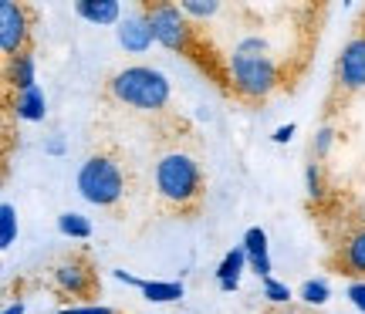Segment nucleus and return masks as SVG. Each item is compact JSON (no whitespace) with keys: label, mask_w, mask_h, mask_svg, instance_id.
I'll use <instances>...</instances> for the list:
<instances>
[{"label":"nucleus","mask_w":365,"mask_h":314,"mask_svg":"<svg viewBox=\"0 0 365 314\" xmlns=\"http://www.w3.org/2000/svg\"><path fill=\"white\" fill-rule=\"evenodd\" d=\"M244 250H247L254 274L267 281L271 277V257H267V234H264L261 226H250L247 234H244Z\"/></svg>","instance_id":"obj_10"},{"label":"nucleus","mask_w":365,"mask_h":314,"mask_svg":"<svg viewBox=\"0 0 365 314\" xmlns=\"http://www.w3.org/2000/svg\"><path fill=\"white\" fill-rule=\"evenodd\" d=\"M349 298H352V304L365 314V284H352V288H349Z\"/></svg>","instance_id":"obj_25"},{"label":"nucleus","mask_w":365,"mask_h":314,"mask_svg":"<svg viewBox=\"0 0 365 314\" xmlns=\"http://www.w3.org/2000/svg\"><path fill=\"white\" fill-rule=\"evenodd\" d=\"M180 7L186 17H213V14L220 11V4H213V0H207V4H200V0H182Z\"/></svg>","instance_id":"obj_21"},{"label":"nucleus","mask_w":365,"mask_h":314,"mask_svg":"<svg viewBox=\"0 0 365 314\" xmlns=\"http://www.w3.org/2000/svg\"><path fill=\"white\" fill-rule=\"evenodd\" d=\"M78 193L95 206H115L125 197V172L122 162L108 152H95L81 162L78 169Z\"/></svg>","instance_id":"obj_4"},{"label":"nucleus","mask_w":365,"mask_h":314,"mask_svg":"<svg viewBox=\"0 0 365 314\" xmlns=\"http://www.w3.org/2000/svg\"><path fill=\"white\" fill-rule=\"evenodd\" d=\"M153 41H156V34H153V24H149L145 7L125 14V21H118V44H122L125 51L145 54L153 48Z\"/></svg>","instance_id":"obj_9"},{"label":"nucleus","mask_w":365,"mask_h":314,"mask_svg":"<svg viewBox=\"0 0 365 314\" xmlns=\"http://www.w3.org/2000/svg\"><path fill=\"white\" fill-rule=\"evenodd\" d=\"M156 193L170 206H190L203 193V172L190 152H166L156 162Z\"/></svg>","instance_id":"obj_3"},{"label":"nucleus","mask_w":365,"mask_h":314,"mask_svg":"<svg viewBox=\"0 0 365 314\" xmlns=\"http://www.w3.org/2000/svg\"><path fill=\"white\" fill-rule=\"evenodd\" d=\"M75 11H78L85 21H91V24H118L122 7H118L115 0H78Z\"/></svg>","instance_id":"obj_13"},{"label":"nucleus","mask_w":365,"mask_h":314,"mask_svg":"<svg viewBox=\"0 0 365 314\" xmlns=\"http://www.w3.org/2000/svg\"><path fill=\"white\" fill-rule=\"evenodd\" d=\"M230 78H234L237 95H244L250 102L267 98L281 85V68L261 34H247L237 41L234 54H230Z\"/></svg>","instance_id":"obj_1"},{"label":"nucleus","mask_w":365,"mask_h":314,"mask_svg":"<svg viewBox=\"0 0 365 314\" xmlns=\"http://www.w3.org/2000/svg\"><path fill=\"white\" fill-rule=\"evenodd\" d=\"M7 85L17 88V95L27 92V88H38V85H34V54L31 51L17 54V58L7 61Z\"/></svg>","instance_id":"obj_12"},{"label":"nucleus","mask_w":365,"mask_h":314,"mask_svg":"<svg viewBox=\"0 0 365 314\" xmlns=\"http://www.w3.org/2000/svg\"><path fill=\"white\" fill-rule=\"evenodd\" d=\"M17 240V209L14 203H0V247L7 250Z\"/></svg>","instance_id":"obj_18"},{"label":"nucleus","mask_w":365,"mask_h":314,"mask_svg":"<svg viewBox=\"0 0 365 314\" xmlns=\"http://www.w3.org/2000/svg\"><path fill=\"white\" fill-rule=\"evenodd\" d=\"M108 95L132 112H163L170 105V78L149 65H129L108 78Z\"/></svg>","instance_id":"obj_2"},{"label":"nucleus","mask_w":365,"mask_h":314,"mask_svg":"<svg viewBox=\"0 0 365 314\" xmlns=\"http://www.w3.org/2000/svg\"><path fill=\"white\" fill-rule=\"evenodd\" d=\"M301 301L304 304H325L328 301V284L325 281H304V288H301Z\"/></svg>","instance_id":"obj_19"},{"label":"nucleus","mask_w":365,"mask_h":314,"mask_svg":"<svg viewBox=\"0 0 365 314\" xmlns=\"http://www.w3.org/2000/svg\"><path fill=\"white\" fill-rule=\"evenodd\" d=\"M291 135H294V125L287 122V125H281V129L274 132V142H291Z\"/></svg>","instance_id":"obj_26"},{"label":"nucleus","mask_w":365,"mask_h":314,"mask_svg":"<svg viewBox=\"0 0 365 314\" xmlns=\"http://www.w3.org/2000/svg\"><path fill=\"white\" fill-rule=\"evenodd\" d=\"M264 298L271 304H287L291 301V288L281 284V281H274V277H267V281H264Z\"/></svg>","instance_id":"obj_20"},{"label":"nucleus","mask_w":365,"mask_h":314,"mask_svg":"<svg viewBox=\"0 0 365 314\" xmlns=\"http://www.w3.org/2000/svg\"><path fill=\"white\" fill-rule=\"evenodd\" d=\"M44 149H48L51 156H61V152H65V142H61V139H51V142L44 145Z\"/></svg>","instance_id":"obj_27"},{"label":"nucleus","mask_w":365,"mask_h":314,"mask_svg":"<svg viewBox=\"0 0 365 314\" xmlns=\"http://www.w3.org/2000/svg\"><path fill=\"white\" fill-rule=\"evenodd\" d=\"M335 81L341 92H362L365 88V27L349 38L341 48L339 65H335Z\"/></svg>","instance_id":"obj_7"},{"label":"nucleus","mask_w":365,"mask_h":314,"mask_svg":"<svg viewBox=\"0 0 365 314\" xmlns=\"http://www.w3.org/2000/svg\"><path fill=\"white\" fill-rule=\"evenodd\" d=\"M341 271L352 277H365V226L345 236L341 244Z\"/></svg>","instance_id":"obj_11"},{"label":"nucleus","mask_w":365,"mask_h":314,"mask_svg":"<svg viewBox=\"0 0 365 314\" xmlns=\"http://www.w3.org/2000/svg\"><path fill=\"white\" fill-rule=\"evenodd\" d=\"M54 288L61 294H71V298H88L95 291V271H91L88 261L81 257H68L54 267Z\"/></svg>","instance_id":"obj_8"},{"label":"nucleus","mask_w":365,"mask_h":314,"mask_svg":"<svg viewBox=\"0 0 365 314\" xmlns=\"http://www.w3.org/2000/svg\"><path fill=\"white\" fill-rule=\"evenodd\" d=\"M27 38H31V11L24 4L4 0L0 4V51L7 54V61L27 51Z\"/></svg>","instance_id":"obj_6"},{"label":"nucleus","mask_w":365,"mask_h":314,"mask_svg":"<svg viewBox=\"0 0 365 314\" xmlns=\"http://www.w3.org/2000/svg\"><path fill=\"white\" fill-rule=\"evenodd\" d=\"M287 314H291V311H287Z\"/></svg>","instance_id":"obj_29"},{"label":"nucleus","mask_w":365,"mask_h":314,"mask_svg":"<svg viewBox=\"0 0 365 314\" xmlns=\"http://www.w3.org/2000/svg\"><path fill=\"white\" fill-rule=\"evenodd\" d=\"M145 14H149L153 34H156V41L166 48V51L190 54L193 24H190V17L182 14L180 4H145Z\"/></svg>","instance_id":"obj_5"},{"label":"nucleus","mask_w":365,"mask_h":314,"mask_svg":"<svg viewBox=\"0 0 365 314\" xmlns=\"http://www.w3.org/2000/svg\"><path fill=\"white\" fill-rule=\"evenodd\" d=\"M14 112H17V118H24V122H41L44 112H48L41 88H27V92L17 95V98H14Z\"/></svg>","instance_id":"obj_15"},{"label":"nucleus","mask_w":365,"mask_h":314,"mask_svg":"<svg viewBox=\"0 0 365 314\" xmlns=\"http://www.w3.org/2000/svg\"><path fill=\"white\" fill-rule=\"evenodd\" d=\"M139 291H143L149 301H180L182 298V284L176 281H139Z\"/></svg>","instance_id":"obj_16"},{"label":"nucleus","mask_w":365,"mask_h":314,"mask_svg":"<svg viewBox=\"0 0 365 314\" xmlns=\"http://www.w3.org/2000/svg\"><path fill=\"white\" fill-rule=\"evenodd\" d=\"M331 135H335L331 129H322V132H318V142H314V156H318V159L328 152V145H331Z\"/></svg>","instance_id":"obj_23"},{"label":"nucleus","mask_w":365,"mask_h":314,"mask_svg":"<svg viewBox=\"0 0 365 314\" xmlns=\"http://www.w3.org/2000/svg\"><path fill=\"white\" fill-rule=\"evenodd\" d=\"M58 230L71 240H88L91 236V223L81 216V213H61L58 216Z\"/></svg>","instance_id":"obj_17"},{"label":"nucleus","mask_w":365,"mask_h":314,"mask_svg":"<svg viewBox=\"0 0 365 314\" xmlns=\"http://www.w3.org/2000/svg\"><path fill=\"white\" fill-rule=\"evenodd\" d=\"M247 250L244 247H234L227 257H223L220 271H217V277H220V288L223 291H237V284H240V271H244V263H247Z\"/></svg>","instance_id":"obj_14"},{"label":"nucleus","mask_w":365,"mask_h":314,"mask_svg":"<svg viewBox=\"0 0 365 314\" xmlns=\"http://www.w3.org/2000/svg\"><path fill=\"white\" fill-rule=\"evenodd\" d=\"M58 314H112V308H95V304H85V308H65V311H58Z\"/></svg>","instance_id":"obj_24"},{"label":"nucleus","mask_w":365,"mask_h":314,"mask_svg":"<svg viewBox=\"0 0 365 314\" xmlns=\"http://www.w3.org/2000/svg\"><path fill=\"white\" fill-rule=\"evenodd\" d=\"M304 179H308V197L312 199L325 197V183H322V166H318V162H312V166L304 169Z\"/></svg>","instance_id":"obj_22"},{"label":"nucleus","mask_w":365,"mask_h":314,"mask_svg":"<svg viewBox=\"0 0 365 314\" xmlns=\"http://www.w3.org/2000/svg\"><path fill=\"white\" fill-rule=\"evenodd\" d=\"M4 314H24V304H21V301L11 304V308H4Z\"/></svg>","instance_id":"obj_28"}]
</instances>
